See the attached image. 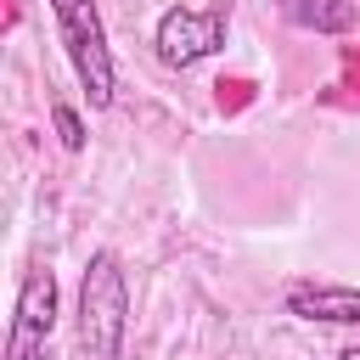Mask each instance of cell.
I'll list each match as a JSON object with an SVG mask.
<instances>
[{
  "label": "cell",
  "instance_id": "cell-9",
  "mask_svg": "<svg viewBox=\"0 0 360 360\" xmlns=\"http://www.w3.org/2000/svg\"><path fill=\"white\" fill-rule=\"evenodd\" d=\"M34 360H56V354H51V349H39V354H34Z\"/></svg>",
  "mask_w": 360,
  "mask_h": 360
},
{
  "label": "cell",
  "instance_id": "cell-8",
  "mask_svg": "<svg viewBox=\"0 0 360 360\" xmlns=\"http://www.w3.org/2000/svg\"><path fill=\"white\" fill-rule=\"evenodd\" d=\"M338 360H360V343H349V349H343V354H338Z\"/></svg>",
  "mask_w": 360,
  "mask_h": 360
},
{
  "label": "cell",
  "instance_id": "cell-2",
  "mask_svg": "<svg viewBox=\"0 0 360 360\" xmlns=\"http://www.w3.org/2000/svg\"><path fill=\"white\" fill-rule=\"evenodd\" d=\"M45 6L56 17V39H62V51L73 62V79L90 96V107H112L118 68H112V45H107V28H101L96 0H45Z\"/></svg>",
  "mask_w": 360,
  "mask_h": 360
},
{
  "label": "cell",
  "instance_id": "cell-10",
  "mask_svg": "<svg viewBox=\"0 0 360 360\" xmlns=\"http://www.w3.org/2000/svg\"><path fill=\"white\" fill-rule=\"evenodd\" d=\"M219 6H231V0H219Z\"/></svg>",
  "mask_w": 360,
  "mask_h": 360
},
{
  "label": "cell",
  "instance_id": "cell-4",
  "mask_svg": "<svg viewBox=\"0 0 360 360\" xmlns=\"http://www.w3.org/2000/svg\"><path fill=\"white\" fill-rule=\"evenodd\" d=\"M56 326V276L51 264H34L17 287V315H11V338H6V360H34L45 349Z\"/></svg>",
  "mask_w": 360,
  "mask_h": 360
},
{
  "label": "cell",
  "instance_id": "cell-3",
  "mask_svg": "<svg viewBox=\"0 0 360 360\" xmlns=\"http://www.w3.org/2000/svg\"><path fill=\"white\" fill-rule=\"evenodd\" d=\"M225 28H231L225 6H208V11L169 6V11L158 17V34H152L158 62H163V68H197L202 56H214V51L225 45Z\"/></svg>",
  "mask_w": 360,
  "mask_h": 360
},
{
  "label": "cell",
  "instance_id": "cell-7",
  "mask_svg": "<svg viewBox=\"0 0 360 360\" xmlns=\"http://www.w3.org/2000/svg\"><path fill=\"white\" fill-rule=\"evenodd\" d=\"M51 124H56V141H62L68 152H84V118H79V107L51 101Z\"/></svg>",
  "mask_w": 360,
  "mask_h": 360
},
{
  "label": "cell",
  "instance_id": "cell-1",
  "mask_svg": "<svg viewBox=\"0 0 360 360\" xmlns=\"http://www.w3.org/2000/svg\"><path fill=\"white\" fill-rule=\"evenodd\" d=\"M124 332H129L124 259L112 248H96L79 276V343L90 360H124Z\"/></svg>",
  "mask_w": 360,
  "mask_h": 360
},
{
  "label": "cell",
  "instance_id": "cell-5",
  "mask_svg": "<svg viewBox=\"0 0 360 360\" xmlns=\"http://www.w3.org/2000/svg\"><path fill=\"white\" fill-rule=\"evenodd\" d=\"M287 315L298 321H326V326H360V287L343 281H292L281 292Z\"/></svg>",
  "mask_w": 360,
  "mask_h": 360
},
{
  "label": "cell",
  "instance_id": "cell-6",
  "mask_svg": "<svg viewBox=\"0 0 360 360\" xmlns=\"http://www.w3.org/2000/svg\"><path fill=\"white\" fill-rule=\"evenodd\" d=\"M276 11L304 34H349L360 22L354 0H276Z\"/></svg>",
  "mask_w": 360,
  "mask_h": 360
}]
</instances>
